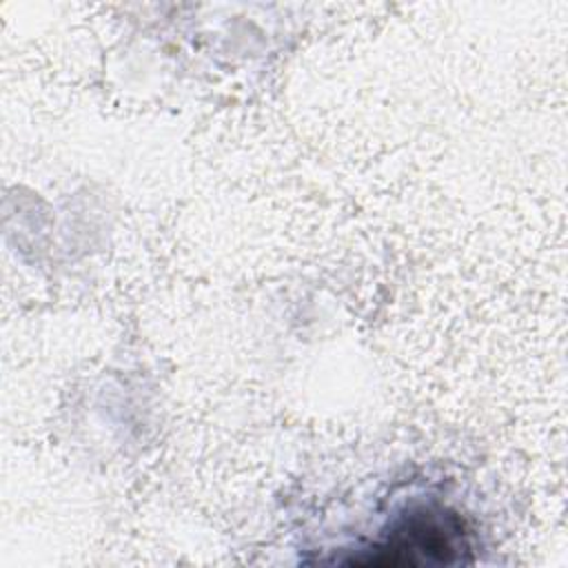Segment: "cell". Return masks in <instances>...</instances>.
<instances>
[{"label":"cell","instance_id":"obj_1","mask_svg":"<svg viewBox=\"0 0 568 568\" xmlns=\"http://www.w3.org/2000/svg\"><path fill=\"white\" fill-rule=\"evenodd\" d=\"M470 537L464 519L442 506H417L375 541L353 566H433L468 561Z\"/></svg>","mask_w":568,"mask_h":568}]
</instances>
